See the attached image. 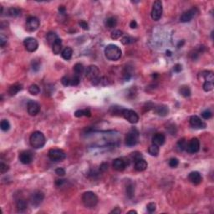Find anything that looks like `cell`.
<instances>
[{
    "label": "cell",
    "mask_w": 214,
    "mask_h": 214,
    "mask_svg": "<svg viewBox=\"0 0 214 214\" xmlns=\"http://www.w3.org/2000/svg\"><path fill=\"white\" fill-rule=\"evenodd\" d=\"M29 143L30 146L34 149H40L44 147L46 143L45 136L40 131H34L29 137Z\"/></svg>",
    "instance_id": "obj_1"
},
{
    "label": "cell",
    "mask_w": 214,
    "mask_h": 214,
    "mask_svg": "<svg viewBox=\"0 0 214 214\" xmlns=\"http://www.w3.org/2000/svg\"><path fill=\"white\" fill-rule=\"evenodd\" d=\"M105 56L107 60L111 61H116L120 60L122 52L120 47L116 44H109L105 48Z\"/></svg>",
    "instance_id": "obj_2"
},
{
    "label": "cell",
    "mask_w": 214,
    "mask_h": 214,
    "mask_svg": "<svg viewBox=\"0 0 214 214\" xmlns=\"http://www.w3.org/2000/svg\"><path fill=\"white\" fill-rule=\"evenodd\" d=\"M98 197L93 191H85L82 195V202L84 207L93 208L98 203Z\"/></svg>",
    "instance_id": "obj_3"
},
{
    "label": "cell",
    "mask_w": 214,
    "mask_h": 214,
    "mask_svg": "<svg viewBox=\"0 0 214 214\" xmlns=\"http://www.w3.org/2000/svg\"><path fill=\"white\" fill-rule=\"evenodd\" d=\"M139 130L135 128H131L126 134V145L127 146H134L137 144L139 140Z\"/></svg>",
    "instance_id": "obj_4"
},
{
    "label": "cell",
    "mask_w": 214,
    "mask_h": 214,
    "mask_svg": "<svg viewBox=\"0 0 214 214\" xmlns=\"http://www.w3.org/2000/svg\"><path fill=\"white\" fill-rule=\"evenodd\" d=\"M163 8H162V3L160 0H156L154 2L153 5H152V9H151V19H153L154 21H158L161 19L162 16Z\"/></svg>",
    "instance_id": "obj_5"
},
{
    "label": "cell",
    "mask_w": 214,
    "mask_h": 214,
    "mask_svg": "<svg viewBox=\"0 0 214 214\" xmlns=\"http://www.w3.org/2000/svg\"><path fill=\"white\" fill-rule=\"evenodd\" d=\"M48 156L53 162H62L66 158V154L63 150L53 148L49 151Z\"/></svg>",
    "instance_id": "obj_6"
},
{
    "label": "cell",
    "mask_w": 214,
    "mask_h": 214,
    "mask_svg": "<svg viewBox=\"0 0 214 214\" xmlns=\"http://www.w3.org/2000/svg\"><path fill=\"white\" fill-rule=\"evenodd\" d=\"M121 116L124 117L126 121H129L131 124H135L139 121V116H138L137 113L134 111H132V110H129V109H124L123 108Z\"/></svg>",
    "instance_id": "obj_7"
},
{
    "label": "cell",
    "mask_w": 214,
    "mask_h": 214,
    "mask_svg": "<svg viewBox=\"0 0 214 214\" xmlns=\"http://www.w3.org/2000/svg\"><path fill=\"white\" fill-rule=\"evenodd\" d=\"M100 71L96 65H90L85 70V77L91 82L100 77Z\"/></svg>",
    "instance_id": "obj_8"
},
{
    "label": "cell",
    "mask_w": 214,
    "mask_h": 214,
    "mask_svg": "<svg viewBox=\"0 0 214 214\" xmlns=\"http://www.w3.org/2000/svg\"><path fill=\"white\" fill-rule=\"evenodd\" d=\"M44 199V192L40 191H36L31 194L29 197V202H30V204L32 205L33 207H37L42 203Z\"/></svg>",
    "instance_id": "obj_9"
},
{
    "label": "cell",
    "mask_w": 214,
    "mask_h": 214,
    "mask_svg": "<svg viewBox=\"0 0 214 214\" xmlns=\"http://www.w3.org/2000/svg\"><path fill=\"white\" fill-rule=\"evenodd\" d=\"M200 150V141L197 138H192L191 140L187 141L186 147V151L190 154H194L198 152Z\"/></svg>",
    "instance_id": "obj_10"
},
{
    "label": "cell",
    "mask_w": 214,
    "mask_h": 214,
    "mask_svg": "<svg viewBox=\"0 0 214 214\" xmlns=\"http://www.w3.org/2000/svg\"><path fill=\"white\" fill-rule=\"evenodd\" d=\"M39 25H40V21L36 17L30 16L26 20V29L28 32L36 31L39 27Z\"/></svg>",
    "instance_id": "obj_11"
},
{
    "label": "cell",
    "mask_w": 214,
    "mask_h": 214,
    "mask_svg": "<svg viewBox=\"0 0 214 214\" xmlns=\"http://www.w3.org/2000/svg\"><path fill=\"white\" fill-rule=\"evenodd\" d=\"M23 45H24L27 51L34 52L37 50L38 47H39V43H38L37 39L35 38L28 37L24 39Z\"/></svg>",
    "instance_id": "obj_12"
},
{
    "label": "cell",
    "mask_w": 214,
    "mask_h": 214,
    "mask_svg": "<svg viewBox=\"0 0 214 214\" xmlns=\"http://www.w3.org/2000/svg\"><path fill=\"white\" fill-rule=\"evenodd\" d=\"M197 14H198L197 9V8H192L191 9L184 12V13L182 14V16H181V18H180V21H181L182 23H188V22H190L191 19H193Z\"/></svg>",
    "instance_id": "obj_13"
},
{
    "label": "cell",
    "mask_w": 214,
    "mask_h": 214,
    "mask_svg": "<svg viewBox=\"0 0 214 214\" xmlns=\"http://www.w3.org/2000/svg\"><path fill=\"white\" fill-rule=\"evenodd\" d=\"M40 105L34 100H28V104H27V111L28 113L32 116H35L40 111Z\"/></svg>",
    "instance_id": "obj_14"
},
{
    "label": "cell",
    "mask_w": 214,
    "mask_h": 214,
    "mask_svg": "<svg viewBox=\"0 0 214 214\" xmlns=\"http://www.w3.org/2000/svg\"><path fill=\"white\" fill-rule=\"evenodd\" d=\"M33 155L30 151H23L19 154V161L24 165H28L32 162Z\"/></svg>",
    "instance_id": "obj_15"
},
{
    "label": "cell",
    "mask_w": 214,
    "mask_h": 214,
    "mask_svg": "<svg viewBox=\"0 0 214 214\" xmlns=\"http://www.w3.org/2000/svg\"><path fill=\"white\" fill-rule=\"evenodd\" d=\"M190 126L192 128H195V129H204L206 128V123H204L203 121L201 120V118L197 116H192L190 118Z\"/></svg>",
    "instance_id": "obj_16"
},
{
    "label": "cell",
    "mask_w": 214,
    "mask_h": 214,
    "mask_svg": "<svg viewBox=\"0 0 214 214\" xmlns=\"http://www.w3.org/2000/svg\"><path fill=\"white\" fill-rule=\"evenodd\" d=\"M188 180L194 185H199L202 182V177L198 172H191L188 175Z\"/></svg>",
    "instance_id": "obj_17"
},
{
    "label": "cell",
    "mask_w": 214,
    "mask_h": 214,
    "mask_svg": "<svg viewBox=\"0 0 214 214\" xmlns=\"http://www.w3.org/2000/svg\"><path fill=\"white\" fill-rule=\"evenodd\" d=\"M113 168L117 171V172H122L124 171L126 167V162L121 158H116L114 160L113 164H112Z\"/></svg>",
    "instance_id": "obj_18"
},
{
    "label": "cell",
    "mask_w": 214,
    "mask_h": 214,
    "mask_svg": "<svg viewBox=\"0 0 214 214\" xmlns=\"http://www.w3.org/2000/svg\"><path fill=\"white\" fill-rule=\"evenodd\" d=\"M154 111L156 115H158L160 116H167L168 113H169V108H168L167 106L160 105V106L154 107Z\"/></svg>",
    "instance_id": "obj_19"
},
{
    "label": "cell",
    "mask_w": 214,
    "mask_h": 214,
    "mask_svg": "<svg viewBox=\"0 0 214 214\" xmlns=\"http://www.w3.org/2000/svg\"><path fill=\"white\" fill-rule=\"evenodd\" d=\"M166 141V136L162 133H156L152 136V143L156 146H161Z\"/></svg>",
    "instance_id": "obj_20"
},
{
    "label": "cell",
    "mask_w": 214,
    "mask_h": 214,
    "mask_svg": "<svg viewBox=\"0 0 214 214\" xmlns=\"http://www.w3.org/2000/svg\"><path fill=\"white\" fill-rule=\"evenodd\" d=\"M147 167L148 164L143 158H139L135 161V169L137 172H143Z\"/></svg>",
    "instance_id": "obj_21"
},
{
    "label": "cell",
    "mask_w": 214,
    "mask_h": 214,
    "mask_svg": "<svg viewBox=\"0 0 214 214\" xmlns=\"http://www.w3.org/2000/svg\"><path fill=\"white\" fill-rule=\"evenodd\" d=\"M23 90V85L20 84H14L13 85H11L8 90V93L9 95L10 96H14L16 95L17 94L19 93V91H21Z\"/></svg>",
    "instance_id": "obj_22"
},
{
    "label": "cell",
    "mask_w": 214,
    "mask_h": 214,
    "mask_svg": "<svg viewBox=\"0 0 214 214\" xmlns=\"http://www.w3.org/2000/svg\"><path fill=\"white\" fill-rule=\"evenodd\" d=\"M52 50L55 55H59L60 54L62 50V40L60 38H58L55 40V42L52 45Z\"/></svg>",
    "instance_id": "obj_23"
},
{
    "label": "cell",
    "mask_w": 214,
    "mask_h": 214,
    "mask_svg": "<svg viewBox=\"0 0 214 214\" xmlns=\"http://www.w3.org/2000/svg\"><path fill=\"white\" fill-rule=\"evenodd\" d=\"M28 207V202L24 199H19L16 202V208L19 212H23Z\"/></svg>",
    "instance_id": "obj_24"
},
{
    "label": "cell",
    "mask_w": 214,
    "mask_h": 214,
    "mask_svg": "<svg viewBox=\"0 0 214 214\" xmlns=\"http://www.w3.org/2000/svg\"><path fill=\"white\" fill-rule=\"evenodd\" d=\"M72 55H73V50L70 47H66L61 52V56L65 60H70L71 57H72Z\"/></svg>",
    "instance_id": "obj_25"
},
{
    "label": "cell",
    "mask_w": 214,
    "mask_h": 214,
    "mask_svg": "<svg viewBox=\"0 0 214 214\" xmlns=\"http://www.w3.org/2000/svg\"><path fill=\"white\" fill-rule=\"evenodd\" d=\"M117 19L116 17H109L105 21V25L108 28H113L116 26Z\"/></svg>",
    "instance_id": "obj_26"
},
{
    "label": "cell",
    "mask_w": 214,
    "mask_h": 214,
    "mask_svg": "<svg viewBox=\"0 0 214 214\" xmlns=\"http://www.w3.org/2000/svg\"><path fill=\"white\" fill-rule=\"evenodd\" d=\"M75 117H82V116H86V117H90L91 116V111L89 110V109H82V110H78L75 112Z\"/></svg>",
    "instance_id": "obj_27"
},
{
    "label": "cell",
    "mask_w": 214,
    "mask_h": 214,
    "mask_svg": "<svg viewBox=\"0 0 214 214\" xmlns=\"http://www.w3.org/2000/svg\"><path fill=\"white\" fill-rule=\"evenodd\" d=\"M58 36H57V34H56L54 32H49L47 33L46 35V39H47V42L49 43V45H53V44L55 42V40L58 39Z\"/></svg>",
    "instance_id": "obj_28"
},
{
    "label": "cell",
    "mask_w": 214,
    "mask_h": 214,
    "mask_svg": "<svg viewBox=\"0 0 214 214\" xmlns=\"http://www.w3.org/2000/svg\"><path fill=\"white\" fill-rule=\"evenodd\" d=\"M179 93L182 95L183 97H189L191 95V90L186 85H182L179 89Z\"/></svg>",
    "instance_id": "obj_29"
},
{
    "label": "cell",
    "mask_w": 214,
    "mask_h": 214,
    "mask_svg": "<svg viewBox=\"0 0 214 214\" xmlns=\"http://www.w3.org/2000/svg\"><path fill=\"white\" fill-rule=\"evenodd\" d=\"M84 70V65H82V64H80V63H77V64H75V66H74V72H75V75L80 76V75L83 74Z\"/></svg>",
    "instance_id": "obj_30"
},
{
    "label": "cell",
    "mask_w": 214,
    "mask_h": 214,
    "mask_svg": "<svg viewBox=\"0 0 214 214\" xmlns=\"http://www.w3.org/2000/svg\"><path fill=\"white\" fill-rule=\"evenodd\" d=\"M8 15L12 18L19 17V15H21V10L18 8H10L8 10Z\"/></svg>",
    "instance_id": "obj_31"
},
{
    "label": "cell",
    "mask_w": 214,
    "mask_h": 214,
    "mask_svg": "<svg viewBox=\"0 0 214 214\" xmlns=\"http://www.w3.org/2000/svg\"><path fill=\"white\" fill-rule=\"evenodd\" d=\"M160 151L158 146H156V145L152 144L151 146H150V147L148 148V152L151 156H157Z\"/></svg>",
    "instance_id": "obj_32"
},
{
    "label": "cell",
    "mask_w": 214,
    "mask_h": 214,
    "mask_svg": "<svg viewBox=\"0 0 214 214\" xmlns=\"http://www.w3.org/2000/svg\"><path fill=\"white\" fill-rule=\"evenodd\" d=\"M126 195L129 198H132L133 196L135 194V187L133 186L132 183H130L128 184L126 187Z\"/></svg>",
    "instance_id": "obj_33"
},
{
    "label": "cell",
    "mask_w": 214,
    "mask_h": 214,
    "mask_svg": "<svg viewBox=\"0 0 214 214\" xmlns=\"http://www.w3.org/2000/svg\"><path fill=\"white\" fill-rule=\"evenodd\" d=\"M122 110H123V108H121V106H111L110 109V112H111L112 116H121Z\"/></svg>",
    "instance_id": "obj_34"
},
{
    "label": "cell",
    "mask_w": 214,
    "mask_h": 214,
    "mask_svg": "<svg viewBox=\"0 0 214 214\" xmlns=\"http://www.w3.org/2000/svg\"><path fill=\"white\" fill-rule=\"evenodd\" d=\"M28 92L33 95H37L40 93V88L38 86L37 84H33L28 87Z\"/></svg>",
    "instance_id": "obj_35"
},
{
    "label": "cell",
    "mask_w": 214,
    "mask_h": 214,
    "mask_svg": "<svg viewBox=\"0 0 214 214\" xmlns=\"http://www.w3.org/2000/svg\"><path fill=\"white\" fill-rule=\"evenodd\" d=\"M213 81H205L202 85V89L206 92H209L211 90H213Z\"/></svg>",
    "instance_id": "obj_36"
},
{
    "label": "cell",
    "mask_w": 214,
    "mask_h": 214,
    "mask_svg": "<svg viewBox=\"0 0 214 214\" xmlns=\"http://www.w3.org/2000/svg\"><path fill=\"white\" fill-rule=\"evenodd\" d=\"M0 127L3 131H8L10 129V123L8 120H3L0 123Z\"/></svg>",
    "instance_id": "obj_37"
},
{
    "label": "cell",
    "mask_w": 214,
    "mask_h": 214,
    "mask_svg": "<svg viewBox=\"0 0 214 214\" xmlns=\"http://www.w3.org/2000/svg\"><path fill=\"white\" fill-rule=\"evenodd\" d=\"M121 43L125 45H127V44H132V43L135 42V39L130 36H125L123 37L121 39Z\"/></svg>",
    "instance_id": "obj_38"
},
{
    "label": "cell",
    "mask_w": 214,
    "mask_h": 214,
    "mask_svg": "<svg viewBox=\"0 0 214 214\" xmlns=\"http://www.w3.org/2000/svg\"><path fill=\"white\" fill-rule=\"evenodd\" d=\"M186 145H187V141H186V139H184V138L179 140L178 142H177V146H178V148L181 150V151H186Z\"/></svg>",
    "instance_id": "obj_39"
},
{
    "label": "cell",
    "mask_w": 214,
    "mask_h": 214,
    "mask_svg": "<svg viewBox=\"0 0 214 214\" xmlns=\"http://www.w3.org/2000/svg\"><path fill=\"white\" fill-rule=\"evenodd\" d=\"M31 66L33 71H39L40 67H41V62L37 60H33L32 63H31Z\"/></svg>",
    "instance_id": "obj_40"
},
{
    "label": "cell",
    "mask_w": 214,
    "mask_h": 214,
    "mask_svg": "<svg viewBox=\"0 0 214 214\" xmlns=\"http://www.w3.org/2000/svg\"><path fill=\"white\" fill-rule=\"evenodd\" d=\"M122 34H123V33L121 30H119V29H116V30H114L113 32L111 33V37L112 39H120V38L122 36Z\"/></svg>",
    "instance_id": "obj_41"
},
{
    "label": "cell",
    "mask_w": 214,
    "mask_h": 214,
    "mask_svg": "<svg viewBox=\"0 0 214 214\" xmlns=\"http://www.w3.org/2000/svg\"><path fill=\"white\" fill-rule=\"evenodd\" d=\"M80 82V76L74 75V76L71 78V81H70V85L72 86H77Z\"/></svg>",
    "instance_id": "obj_42"
},
{
    "label": "cell",
    "mask_w": 214,
    "mask_h": 214,
    "mask_svg": "<svg viewBox=\"0 0 214 214\" xmlns=\"http://www.w3.org/2000/svg\"><path fill=\"white\" fill-rule=\"evenodd\" d=\"M168 164H169V166L172 168H175L177 167V166L179 165V161H178V159L176 158V157H173V158H171L169 160Z\"/></svg>",
    "instance_id": "obj_43"
},
{
    "label": "cell",
    "mask_w": 214,
    "mask_h": 214,
    "mask_svg": "<svg viewBox=\"0 0 214 214\" xmlns=\"http://www.w3.org/2000/svg\"><path fill=\"white\" fill-rule=\"evenodd\" d=\"M9 170V165L5 164V163H4L3 162L0 163V172H1V174H4V173H6Z\"/></svg>",
    "instance_id": "obj_44"
},
{
    "label": "cell",
    "mask_w": 214,
    "mask_h": 214,
    "mask_svg": "<svg viewBox=\"0 0 214 214\" xmlns=\"http://www.w3.org/2000/svg\"><path fill=\"white\" fill-rule=\"evenodd\" d=\"M70 81H71V78H70V76H67V75L62 77V79H61V83H62L63 85H65V86H69V85H70Z\"/></svg>",
    "instance_id": "obj_45"
},
{
    "label": "cell",
    "mask_w": 214,
    "mask_h": 214,
    "mask_svg": "<svg viewBox=\"0 0 214 214\" xmlns=\"http://www.w3.org/2000/svg\"><path fill=\"white\" fill-rule=\"evenodd\" d=\"M212 116H213V114H212L210 110H205L204 111H202V116L204 120H208L212 117Z\"/></svg>",
    "instance_id": "obj_46"
},
{
    "label": "cell",
    "mask_w": 214,
    "mask_h": 214,
    "mask_svg": "<svg viewBox=\"0 0 214 214\" xmlns=\"http://www.w3.org/2000/svg\"><path fill=\"white\" fill-rule=\"evenodd\" d=\"M146 209H147V211H148L149 213H154V212L156 211V203H154V202H150V203H148L147 206H146Z\"/></svg>",
    "instance_id": "obj_47"
},
{
    "label": "cell",
    "mask_w": 214,
    "mask_h": 214,
    "mask_svg": "<svg viewBox=\"0 0 214 214\" xmlns=\"http://www.w3.org/2000/svg\"><path fill=\"white\" fill-rule=\"evenodd\" d=\"M55 174H57L60 177H64L65 175V170L64 168L59 167L55 170Z\"/></svg>",
    "instance_id": "obj_48"
},
{
    "label": "cell",
    "mask_w": 214,
    "mask_h": 214,
    "mask_svg": "<svg viewBox=\"0 0 214 214\" xmlns=\"http://www.w3.org/2000/svg\"><path fill=\"white\" fill-rule=\"evenodd\" d=\"M7 37H5L4 34H1V37H0V45L2 48H4L5 46V44H7Z\"/></svg>",
    "instance_id": "obj_49"
},
{
    "label": "cell",
    "mask_w": 214,
    "mask_h": 214,
    "mask_svg": "<svg viewBox=\"0 0 214 214\" xmlns=\"http://www.w3.org/2000/svg\"><path fill=\"white\" fill-rule=\"evenodd\" d=\"M173 70H174V72H176V73H179V72H181L182 70V66L180 65V64H177V65H174Z\"/></svg>",
    "instance_id": "obj_50"
},
{
    "label": "cell",
    "mask_w": 214,
    "mask_h": 214,
    "mask_svg": "<svg viewBox=\"0 0 214 214\" xmlns=\"http://www.w3.org/2000/svg\"><path fill=\"white\" fill-rule=\"evenodd\" d=\"M79 26L83 28V29H84V30H87V29H89V25H88V23H87V22H85V21H80V22L79 23Z\"/></svg>",
    "instance_id": "obj_51"
},
{
    "label": "cell",
    "mask_w": 214,
    "mask_h": 214,
    "mask_svg": "<svg viewBox=\"0 0 214 214\" xmlns=\"http://www.w3.org/2000/svg\"><path fill=\"white\" fill-rule=\"evenodd\" d=\"M131 156H132L133 159H134V162H135V160H137V159L142 158V155H141V153H140V152H135V153H132L131 154Z\"/></svg>",
    "instance_id": "obj_52"
},
{
    "label": "cell",
    "mask_w": 214,
    "mask_h": 214,
    "mask_svg": "<svg viewBox=\"0 0 214 214\" xmlns=\"http://www.w3.org/2000/svg\"><path fill=\"white\" fill-rule=\"evenodd\" d=\"M107 169H108V164L107 163H102L100 167V170L101 172H106Z\"/></svg>",
    "instance_id": "obj_53"
},
{
    "label": "cell",
    "mask_w": 214,
    "mask_h": 214,
    "mask_svg": "<svg viewBox=\"0 0 214 214\" xmlns=\"http://www.w3.org/2000/svg\"><path fill=\"white\" fill-rule=\"evenodd\" d=\"M64 182H65V180H62V179H57L55 181V185L58 186H60L63 185Z\"/></svg>",
    "instance_id": "obj_54"
},
{
    "label": "cell",
    "mask_w": 214,
    "mask_h": 214,
    "mask_svg": "<svg viewBox=\"0 0 214 214\" xmlns=\"http://www.w3.org/2000/svg\"><path fill=\"white\" fill-rule=\"evenodd\" d=\"M130 27L131 28H137V23L135 20H132L130 23Z\"/></svg>",
    "instance_id": "obj_55"
},
{
    "label": "cell",
    "mask_w": 214,
    "mask_h": 214,
    "mask_svg": "<svg viewBox=\"0 0 214 214\" xmlns=\"http://www.w3.org/2000/svg\"><path fill=\"white\" fill-rule=\"evenodd\" d=\"M121 213V210L119 208V207H116L114 210H112L111 212V213H118L120 214Z\"/></svg>",
    "instance_id": "obj_56"
},
{
    "label": "cell",
    "mask_w": 214,
    "mask_h": 214,
    "mask_svg": "<svg viewBox=\"0 0 214 214\" xmlns=\"http://www.w3.org/2000/svg\"><path fill=\"white\" fill-rule=\"evenodd\" d=\"M65 6H60V8H59V12L60 13V14H65Z\"/></svg>",
    "instance_id": "obj_57"
},
{
    "label": "cell",
    "mask_w": 214,
    "mask_h": 214,
    "mask_svg": "<svg viewBox=\"0 0 214 214\" xmlns=\"http://www.w3.org/2000/svg\"><path fill=\"white\" fill-rule=\"evenodd\" d=\"M184 43H185V42H184V40H182V43H181V41H180V42L178 43V44H177V47H178V48L182 47V45L184 44Z\"/></svg>",
    "instance_id": "obj_58"
},
{
    "label": "cell",
    "mask_w": 214,
    "mask_h": 214,
    "mask_svg": "<svg viewBox=\"0 0 214 214\" xmlns=\"http://www.w3.org/2000/svg\"><path fill=\"white\" fill-rule=\"evenodd\" d=\"M166 53H167V55H168V56H171V55H172V52L169 51V50H167V51L166 52Z\"/></svg>",
    "instance_id": "obj_59"
},
{
    "label": "cell",
    "mask_w": 214,
    "mask_h": 214,
    "mask_svg": "<svg viewBox=\"0 0 214 214\" xmlns=\"http://www.w3.org/2000/svg\"><path fill=\"white\" fill-rule=\"evenodd\" d=\"M128 213H137V212H136V211H134V210H132V211L128 212Z\"/></svg>",
    "instance_id": "obj_60"
}]
</instances>
